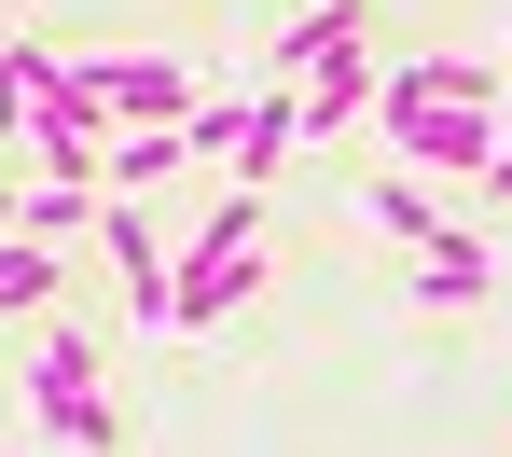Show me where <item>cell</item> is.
Wrapping results in <instances>:
<instances>
[{"mask_svg": "<svg viewBox=\"0 0 512 457\" xmlns=\"http://www.w3.org/2000/svg\"><path fill=\"white\" fill-rule=\"evenodd\" d=\"M250 291H263V194L222 181V208L180 236V264H167V333H222Z\"/></svg>", "mask_w": 512, "mask_h": 457, "instance_id": "obj_1", "label": "cell"}, {"mask_svg": "<svg viewBox=\"0 0 512 457\" xmlns=\"http://www.w3.org/2000/svg\"><path fill=\"white\" fill-rule=\"evenodd\" d=\"M360 125H374L388 167H416V181H485V139H499L485 97H416L402 70H374V111H360Z\"/></svg>", "mask_w": 512, "mask_h": 457, "instance_id": "obj_2", "label": "cell"}, {"mask_svg": "<svg viewBox=\"0 0 512 457\" xmlns=\"http://www.w3.org/2000/svg\"><path fill=\"white\" fill-rule=\"evenodd\" d=\"M28 430L70 444V457H125V416L97 388V333H42L28 347Z\"/></svg>", "mask_w": 512, "mask_h": 457, "instance_id": "obj_3", "label": "cell"}, {"mask_svg": "<svg viewBox=\"0 0 512 457\" xmlns=\"http://www.w3.org/2000/svg\"><path fill=\"white\" fill-rule=\"evenodd\" d=\"M97 139H111V111H97V84H84V70H56V97L28 111V153H42L56 181H97Z\"/></svg>", "mask_w": 512, "mask_h": 457, "instance_id": "obj_4", "label": "cell"}, {"mask_svg": "<svg viewBox=\"0 0 512 457\" xmlns=\"http://www.w3.org/2000/svg\"><path fill=\"white\" fill-rule=\"evenodd\" d=\"M84 84H97L111 125H180V111H194V70H180V56H111V70H84Z\"/></svg>", "mask_w": 512, "mask_h": 457, "instance_id": "obj_5", "label": "cell"}, {"mask_svg": "<svg viewBox=\"0 0 512 457\" xmlns=\"http://www.w3.org/2000/svg\"><path fill=\"white\" fill-rule=\"evenodd\" d=\"M360 111H374V56L346 42V56H319V70L291 84V139H346Z\"/></svg>", "mask_w": 512, "mask_h": 457, "instance_id": "obj_6", "label": "cell"}, {"mask_svg": "<svg viewBox=\"0 0 512 457\" xmlns=\"http://www.w3.org/2000/svg\"><path fill=\"white\" fill-rule=\"evenodd\" d=\"M346 42H360V0H305V14L277 28V56H263V97H291L319 56H346Z\"/></svg>", "mask_w": 512, "mask_h": 457, "instance_id": "obj_7", "label": "cell"}, {"mask_svg": "<svg viewBox=\"0 0 512 457\" xmlns=\"http://www.w3.org/2000/svg\"><path fill=\"white\" fill-rule=\"evenodd\" d=\"M180 167V125H111L97 139V194H153Z\"/></svg>", "mask_w": 512, "mask_h": 457, "instance_id": "obj_8", "label": "cell"}, {"mask_svg": "<svg viewBox=\"0 0 512 457\" xmlns=\"http://www.w3.org/2000/svg\"><path fill=\"white\" fill-rule=\"evenodd\" d=\"M485 277H499L485 236H429V250H416V291H429V305H485Z\"/></svg>", "mask_w": 512, "mask_h": 457, "instance_id": "obj_9", "label": "cell"}, {"mask_svg": "<svg viewBox=\"0 0 512 457\" xmlns=\"http://www.w3.org/2000/svg\"><path fill=\"white\" fill-rule=\"evenodd\" d=\"M56 305V250L42 236H0V319H42Z\"/></svg>", "mask_w": 512, "mask_h": 457, "instance_id": "obj_10", "label": "cell"}, {"mask_svg": "<svg viewBox=\"0 0 512 457\" xmlns=\"http://www.w3.org/2000/svg\"><path fill=\"white\" fill-rule=\"evenodd\" d=\"M56 70H70V56H42V42H0V125H28V111L56 97Z\"/></svg>", "mask_w": 512, "mask_h": 457, "instance_id": "obj_11", "label": "cell"}, {"mask_svg": "<svg viewBox=\"0 0 512 457\" xmlns=\"http://www.w3.org/2000/svg\"><path fill=\"white\" fill-rule=\"evenodd\" d=\"M97 222V181H42V194H14V236H84Z\"/></svg>", "mask_w": 512, "mask_h": 457, "instance_id": "obj_12", "label": "cell"}, {"mask_svg": "<svg viewBox=\"0 0 512 457\" xmlns=\"http://www.w3.org/2000/svg\"><path fill=\"white\" fill-rule=\"evenodd\" d=\"M236 139H250V97H194V111H180V153L236 167Z\"/></svg>", "mask_w": 512, "mask_h": 457, "instance_id": "obj_13", "label": "cell"}, {"mask_svg": "<svg viewBox=\"0 0 512 457\" xmlns=\"http://www.w3.org/2000/svg\"><path fill=\"white\" fill-rule=\"evenodd\" d=\"M374 236H416V250L443 236V222H429V181H416V167H388V181H374Z\"/></svg>", "mask_w": 512, "mask_h": 457, "instance_id": "obj_14", "label": "cell"}, {"mask_svg": "<svg viewBox=\"0 0 512 457\" xmlns=\"http://www.w3.org/2000/svg\"><path fill=\"white\" fill-rule=\"evenodd\" d=\"M485 194H512V111H499V139H485Z\"/></svg>", "mask_w": 512, "mask_h": 457, "instance_id": "obj_15", "label": "cell"}, {"mask_svg": "<svg viewBox=\"0 0 512 457\" xmlns=\"http://www.w3.org/2000/svg\"><path fill=\"white\" fill-rule=\"evenodd\" d=\"M0 236H14V194H0Z\"/></svg>", "mask_w": 512, "mask_h": 457, "instance_id": "obj_16", "label": "cell"}]
</instances>
